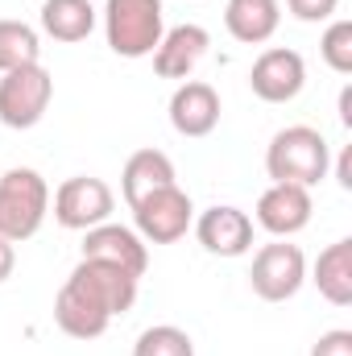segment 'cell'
Listing matches in <instances>:
<instances>
[{
    "label": "cell",
    "instance_id": "1",
    "mask_svg": "<svg viewBox=\"0 0 352 356\" xmlns=\"http://www.w3.org/2000/svg\"><path fill=\"white\" fill-rule=\"evenodd\" d=\"M332 170V145L319 129L311 124H290L278 129L273 141L265 145V175L273 182H294V186H315Z\"/></svg>",
    "mask_w": 352,
    "mask_h": 356
},
{
    "label": "cell",
    "instance_id": "2",
    "mask_svg": "<svg viewBox=\"0 0 352 356\" xmlns=\"http://www.w3.org/2000/svg\"><path fill=\"white\" fill-rule=\"evenodd\" d=\"M50 216V186L29 166H13L0 175V236L21 245L38 236Z\"/></svg>",
    "mask_w": 352,
    "mask_h": 356
},
{
    "label": "cell",
    "instance_id": "3",
    "mask_svg": "<svg viewBox=\"0 0 352 356\" xmlns=\"http://www.w3.org/2000/svg\"><path fill=\"white\" fill-rule=\"evenodd\" d=\"M166 33L162 0H108L104 4V38L120 58H150Z\"/></svg>",
    "mask_w": 352,
    "mask_h": 356
},
{
    "label": "cell",
    "instance_id": "4",
    "mask_svg": "<svg viewBox=\"0 0 352 356\" xmlns=\"http://www.w3.org/2000/svg\"><path fill=\"white\" fill-rule=\"evenodd\" d=\"M129 211H133V228L145 245H175L186 236V228L195 220V203L178 182L162 186V191H150Z\"/></svg>",
    "mask_w": 352,
    "mask_h": 356
},
{
    "label": "cell",
    "instance_id": "5",
    "mask_svg": "<svg viewBox=\"0 0 352 356\" xmlns=\"http://www.w3.org/2000/svg\"><path fill=\"white\" fill-rule=\"evenodd\" d=\"M54 99V79L42 63L17 67L0 75V124L8 129H33Z\"/></svg>",
    "mask_w": 352,
    "mask_h": 356
},
{
    "label": "cell",
    "instance_id": "6",
    "mask_svg": "<svg viewBox=\"0 0 352 356\" xmlns=\"http://www.w3.org/2000/svg\"><path fill=\"white\" fill-rule=\"evenodd\" d=\"M307 282V257L298 245L290 241H273V245H262L253 253V266H249V286L253 294L265 298V302H286L303 290Z\"/></svg>",
    "mask_w": 352,
    "mask_h": 356
},
{
    "label": "cell",
    "instance_id": "7",
    "mask_svg": "<svg viewBox=\"0 0 352 356\" xmlns=\"http://www.w3.org/2000/svg\"><path fill=\"white\" fill-rule=\"evenodd\" d=\"M112 211H116V195L104 178L75 175L54 191V220L71 232H88L95 224L112 220Z\"/></svg>",
    "mask_w": 352,
    "mask_h": 356
},
{
    "label": "cell",
    "instance_id": "8",
    "mask_svg": "<svg viewBox=\"0 0 352 356\" xmlns=\"http://www.w3.org/2000/svg\"><path fill=\"white\" fill-rule=\"evenodd\" d=\"M249 88L265 104H290L298 99V91L307 88V63L298 50L286 46H269L257 54L253 71H249Z\"/></svg>",
    "mask_w": 352,
    "mask_h": 356
},
{
    "label": "cell",
    "instance_id": "9",
    "mask_svg": "<svg viewBox=\"0 0 352 356\" xmlns=\"http://www.w3.org/2000/svg\"><path fill=\"white\" fill-rule=\"evenodd\" d=\"M311 211H315V199H311L307 186L273 182V186H265L262 191L253 220L262 224L273 241H290V236H298V232L311 224Z\"/></svg>",
    "mask_w": 352,
    "mask_h": 356
},
{
    "label": "cell",
    "instance_id": "10",
    "mask_svg": "<svg viewBox=\"0 0 352 356\" xmlns=\"http://www.w3.org/2000/svg\"><path fill=\"white\" fill-rule=\"evenodd\" d=\"M195 241L211 257H245L253 249V220H249V211H241L232 203H216V207L199 211Z\"/></svg>",
    "mask_w": 352,
    "mask_h": 356
},
{
    "label": "cell",
    "instance_id": "11",
    "mask_svg": "<svg viewBox=\"0 0 352 356\" xmlns=\"http://www.w3.org/2000/svg\"><path fill=\"white\" fill-rule=\"evenodd\" d=\"M83 257L120 266V269H129L133 277H145V269H150V245L137 236V228L104 220V224H95V228L83 232Z\"/></svg>",
    "mask_w": 352,
    "mask_h": 356
},
{
    "label": "cell",
    "instance_id": "12",
    "mask_svg": "<svg viewBox=\"0 0 352 356\" xmlns=\"http://www.w3.org/2000/svg\"><path fill=\"white\" fill-rule=\"evenodd\" d=\"M166 112L178 137H211L220 124V91L203 79H182Z\"/></svg>",
    "mask_w": 352,
    "mask_h": 356
},
{
    "label": "cell",
    "instance_id": "13",
    "mask_svg": "<svg viewBox=\"0 0 352 356\" xmlns=\"http://www.w3.org/2000/svg\"><path fill=\"white\" fill-rule=\"evenodd\" d=\"M54 323L71 336V340H99L112 323L108 307L91 294L88 286H79L75 277L63 282L58 298H54Z\"/></svg>",
    "mask_w": 352,
    "mask_h": 356
},
{
    "label": "cell",
    "instance_id": "14",
    "mask_svg": "<svg viewBox=\"0 0 352 356\" xmlns=\"http://www.w3.org/2000/svg\"><path fill=\"white\" fill-rule=\"evenodd\" d=\"M207 46H211V33L203 25H195V21L175 25V29L162 33L158 50H154V71L162 79H191V71L203 63Z\"/></svg>",
    "mask_w": 352,
    "mask_h": 356
},
{
    "label": "cell",
    "instance_id": "15",
    "mask_svg": "<svg viewBox=\"0 0 352 356\" xmlns=\"http://www.w3.org/2000/svg\"><path fill=\"white\" fill-rule=\"evenodd\" d=\"M71 277H75L79 286H88L91 294L108 307L112 319H116V315H129L133 302H137V282H141V277H133L129 269H120V266H108V261H91V257H83L79 266L71 269Z\"/></svg>",
    "mask_w": 352,
    "mask_h": 356
},
{
    "label": "cell",
    "instance_id": "16",
    "mask_svg": "<svg viewBox=\"0 0 352 356\" xmlns=\"http://www.w3.org/2000/svg\"><path fill=\"white\" fill-rule=\"evenodd\" d=\"M282 25V0H228L224 4V29L241 46H262Z\"/></svg>",
    "mask_w": 352,
    "mask_h": 356
},
{
    "label": "cell",
    "instance_id": "17",
    "mask_svg": "<svg viewBox=\"0 0 352 356\" xmlns=\"http://www.w3.org/2000/svg\"><path fill=\"white\" fill-rule=\"evenodd\" d=\"M170 182H178L170 154H162V149H137V154H129V162L120 170V195L133 207L137 199H145L150 191H162Z\"/></svg>",
    "mask_w": 352,
    "mask_h": 356
},
{
    "label": "cell",
    "instance_id": "18",
    "mask_svg": "<svg viewBox=\"0 0 352 356\" xmlns=\"http://www.w3.org/2000/svg\"><path fill=\"white\" fill-rule=\"evenodd\" d=\"M38 21H42L46 38L75 46V42H88L91 38L99 13H95L91 0H42V17Z\"/></svg>",
    "mask_w": 352,
    "mask_h": 356
},
{
    "label": "cell",
    "instance_id": "19",
    "mask_svg": "<svg viewBox=\"0 0 352 356\" xmlns=\"http://www.w3.org/2000/svg\"><path fill=\"white\" fill-rule=\"evenodd\" d=\"M311 282H315V290L332 302V307H349L352 302V241H336V245H328L319 257H315V266H311Z\"/></svg>",
    "mask_w": 352,
    "mask_h": 356
},
{
    "label": "cell",
    "instance_id": "20",
    "mask_svg": "<svg viewBox=\"0 0 352 356\" xmlns=\"http://www.w3.org/2000/svg\"><path fill=\"white\" fill-rule=\"evenodd\" d=\"M38 54H42L38 29H33V25H25V21L4 17V21H0V75H4V71H17V67H29V63H38Z\"/></svg>",
    "mask_w": 352,
    "mask_h": 356
},
{
    "label": "cell",
    "instance_id": "21",
    "mask_svg": "<svg viewBox=\"0 0 352 356\" xmlns=\"http://www.w3.org/2000/svg\"><path fill=\"white\" fill-rule=\"evenodd\" d=\"M133 356H195V340L175 323H158V327H145L137 336Z\"/></svg>",
    "mask_w": 352,
    "mask_h": 356
},
{
    "label": "cell",
    "instance_id": "22",
    "mask_svg": "<svg viewBox=\"0 0 352 356\" xmlns=\"http://www.w3.org/2000/svg\"><path fill=\"white\" fill-rule=\"evenodd\" d=\"M319 54H323V63H328L336 75H352V21L349 17H336V21L323 29Z\"/></svg>",
    "mask_w": 352,
    "mask_h": 356
},
{
    "label": "cell",
    "instance_id": "23",
    "mask_svg": "<svg viewBox=\"0 0 352 356\" xmlns=\"http://www.w3.org/2000/svg\"><path fill=\"white\" fill-rule=\"evenodd\" d=\"M286 8H290V17H294V21L319 25V21H332V17H336L340 0H286Z\"/></svg>",
    "mask_w": 352,
    "mask_h": 356
},
{
    "label": "cell",
    "instance_id": "24",
    "mask_svg": "<svg viewBox=\"0 0 352 356\" xmlns=\"http://www.w3.org/2000/svg\"><path fill=\"white\" fill-rule=\"evenodd\" d=\"M311 356H352V332L349 327H332V332H323V336L311 344Z\"/></svg>",
    "mask_w": 352,
    "mask_h": 356
},
{
    "label": "cell",
    "instance_id": "25",
    "mask_svg": "<svg viewBox=\"0 0 352 356\" xmlns=\"http://www.w3.org/2000/svg\"><path fill=\"white\" fill-rule=\"evenodd\" d=\"M13 269H17V249H13V241L0 236V282H8Z\"/></svg>",
    "mask_w": 352,
    "mask_h": 356
},
{
    "label": "cell",
    "instance_id": "26",
    "mask_svg": "<svg viewBox=\"0 0 352 356\" xmlns=\"http://www.w3.org/2000/svg\"><path fill=\"white\" fill-rule=\"evenodd\" d=\"M336 182H340L344 191H352V149H344V154L336 158Z\"/></svg>",
    "mask_w": 352,
    "mask_h": 356
},
{
    "label": "cell",
    "instance_id": "27",
    "mask_svg": "<svg viewBox=\"0 0 352 356\" xmlns=\"http://www.w3.org/2000/svg\"><path fill=\"white\" fill-rule=\"evenodd\" d=\"M340 124H344V129H352V88L340 91Z\"/></svg>",
    "mask_w": 352,
    "mask_h": 356
}]
</instances>
